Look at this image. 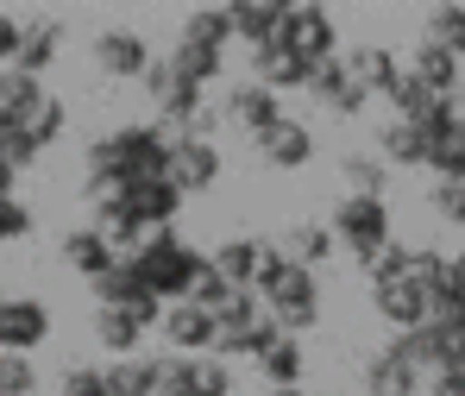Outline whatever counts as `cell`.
<instances>
[{
    "mask_svg": "<svg viewBox=\"0 0 465 396\" xmlns=\"http://www.w3.org/2000/svg\"><path fill=\"white\" fill-rule=\"evenodd\" d=\"M38 391V371H32V359H19V352H0V396H32Z\"/></svg>",
    "mask_w": 465,
    "mask_h": 396,
    "instance_id": "cell-42",
    "label": "cell"
},
{
    "mask_svg": "<svg viewBox=\"0 0 465 396\" xmlns=\"http://www.w3.org/2000/svg\"><path fill=\"white\" fill-rule=\"evenodd\" d=\"M163 176L176 183L183 202L202 195V189H214L221 183V145H208V139H170V170Z\"/></svg>",
    "mask_w": 465,
    "mask_h": 396,
    "instance_id": "cell-9",
    "label": "cell"
},
{
    "mask_svg": "<svg viewBox=\"0 0 465 396\" xmlns=\"http://www.w3.org/2000/svg\"><path fill=\"white\" fill-rule=\"evenodd\" d=\"M384 101H390V107H396V120H409V126H415V120H421V114H428V107L440 101V94H428L421 82H415V76H409V70H402V76H396V88H390Z\"/></svg>",
    "mask_w": 465,
    "mask_h": 396,
    "instance_id": "cell-38",
    "label": "cell"
},
{
    "mask_svg": "<svg viewBox=\"0 0 465 396\" xmlns=\"http://www.w3.org/2000/svg\"><path fill=\"white\" fill-rule=\"evenodd\" d=\"M64 396H126L120 365H70L64 371Z\"/></svg>",
    "mask_w": 465,
    "mask_h": 396,
    "instance_id": "cell-34",
    "label": "cell"
},
{
    "mask_svg": "<svg viewBox=\"0 0 465 396\" xmlns=\"http://www.w3.org/2000/svg\"><path fill=\"white\" fill-rule=\"evenodd\" d=\"M126 264L139 271V283H145L157 302L170 309V302H189V290H195V277H202L208 252H195L189 239L176 233V227H163V233H145V239H139V252H133Z\"/></svg>",
    "mask_w": 465,
    "mask_h": 396,
    "instance_id": "cell-2",
    "label": "cell"
},
{
    "mask_svg": "<svg viewBox=\"0 0 465 396\" xmlns=\"http://www.w3.org/2000/svg\"><path fill=\"white\" fill-rule=\"evenodd\" d=\"M378 158H384V163H402V170H428V139H421V126L390 120L384 133H378Z\"/></svg>",
    "mask_w": 465,
    "mask_h": 396,
    "instance_id": "cell-27",
    "label": "cell"
},
{
    "mask_svg": "<svg viewBox=\"0 0 465 396\" xmlns=\"http://www.w3.org/2000/svg\"><path fill=\"white\" fill-rule=\"evenodd\" d=\"M264 396H309V391H264Z\"/></svg>",
    "mask_w": 465,
    "mask_h": 396,
    "instance_id": "cell-51",
    "label": "cell"
},
{
    "mask_svg": "<svg viewBox=\"0 0 465 396\" xmlns=\"http://www.w3.org/2000/svg\"><path fill=\"white\" fill-rule=\"evenodd\" d=\"M157 333L170 340V352H176V359H202V352L214 346V333H221V327H214L208 309H195V302H170L163 321H157Z\"/></svg>",
    "mask_w": 465,
    "mask_h": 396,
    "instance_id": "cell-13",
    "label": "cell"
},
{
    "mask_svg": "<svg viewBox=\"0 0 465 396\" xmlns=\"http://www.w3.org/2000/svg\"><path fill=\"white\" fill-rule=\"evenodd\" d=\"M139 296H152V290L139 283V271H133L126 258H114V271L94 277V302H101V309H133Z\"/></svg>",
    "mask_w": 465,
    "mask_h": 396,
    "instance_id": "cell-30",
    "label": "cell"
},
{
    "mask_svg": "<svg viewBox=\"0 0 465 396\" xmlns=\"http://www.w3.org/2000/svg\"><path fill=\"white\" fill-rule=\"evenodd\" d=\"M365 396H371V391H365Z\"/></svg>",
    "mask_w": 465,
    "mask_h": 396,
    "instance_id": "cell-53",
    "label": "cell"
},
{
    "mask_svg": "<svg viewBox=\"0 0 465 396\" xmlns=\"http://www.w3.org/2000/svg\"><path fill=\"white\" fill-rule=\"evenodd\" d=\"M277 45L302 51L309 64H327V57H340V32H333V13H327V6H283Z\"/></svg>",
    "mask_w": 465,
    "mask_h": 396,
    "instance_id": "cell-5",
    "label": "cell"
},
{
    "mask_svg": "<svg viewBox=\"0 0 465 396\" xmlns=\"http://www.w3.org/2000/svg\"><path fill=\"white\" fill-rule=\"evenodd\" d=\"M163 64H170V76L183 82V88H202V94H208V82L227 76V51H208V45H183V38H176V51H170Z\"/></svg>",
    "mask_w": 465,
    "mask_h": 396,
    "instance_id": "cell-23",
    "label": "cell"
},
{
    "mask_svg": "<svg viewBox=\"0 0 465 396\" xmlns=\"http://www.w3.org/2000/svg\"><path fill=\"white\" fill-rule=\"evenodd\" d=\"M64 126H70V114H64V101L51 94V101H45V107L32 114V126H25V133H32V145L45 152V145H57V133H64Z\"/></svg>",
    "mask_w": 465,
    "mask_h": 396,
    "instance_id": "cell-43",
    "label": "cell"
},
{
    "mask_svg": "<svg viewBox=\"0 0 465 396\" xmlns=\"http://www.w3.org/2000/svg\"><path fill=\"white\" fill-rule=\"evenodd\" d=\"M460 333H465V315H460Z\"/></svg>",
    "mask_w": 465,
    "mask_h": 396,
    "instance_id": "cell-52",
    "label": "cell"
},
{
    "mask_svg": "<svg viewBox=\"0 0 465 396\" xmlns=\"http://www.w3.org/2000/svg\"><path fill=\"white\" fill-rule=\"evenodd\" d=\"M421 38H428V45H440L447 57H460V64H465V6H434Z\"/></svg>",
    "mask_w": 465,
    "mask_h": 396,
    "instance_id": "cell-35",
    "label": "cell"
},
{
    "mask_svg": "<svg viewBox=\"0 0 465 396\" xmlns=\"http://www.w3.org/2000/svg\"><path fill=\"white\" fill-rule=\"evenodd\" d=\"M163 170H170V133L139 120V126H114L88 145V183L82 189H88V202H107L145 176H163Z\"/></svg>",
    "mask_w": 465,
    "mask_h": 396,
    "instance_id": "cell-1",
    "label": "cell"
},
{
    "mask_svg": "<svg viewBox=\"0 0 465 396\" xmlns=\"http://www.w3.org/2000/svg\"><path fill=\"white\" fill-rule=\"evenodd\" d=\"M365 391L371 396H428V371L390 340L384 352H371V365H365Z\"/></svg>",
    "mask_w": 465,
    "mask_h": 396,
    "instance_id": "cell-10",
    "label": "cell"
},
{
    "mask_svg": "<svg viewBox=\"0 0 465 396\" xmlns=\"http://www.w3.org/2000/svg\"><path fill=\"white\" fill-rule=\"evenodd\" d=\"M359 271L371 277V290H378V283H396V277H409V245H402V239H390L384 252H371Z\"/></svg>",
    "mask_w": 465,
    "mask_h": 396,
    "instance_id": "cell-40",
    "label": "cell"
},
{
    "mask_svg": "<svg viewBox=\"0 0 465 396\" xmlns=\"http://www.w3.org/2000/svg\"><path fill=\"white\" fill-rule=\"evenodd\" d=\"M346 189L352 195H365V202H384V189H390V163L378 158V152H346Z\"/></svg>",
    "mask_w": 465,
    "mask_h": 396,
    "instance_id": "cell-32",
    "label": "cell"
},
{
    "mask_svg": "<svg viewBox=\"0 0 465 396\" xmlns=\"http://www.w3.org/2000/svg\"><path fill=\"white\" fill-rule=\"evenodd\" d=\"M51 340V309L38 296H0V352L32 359V346Z\"/></svg>",
    "mask_w": 465,
    "mask_h": 396,
    "instance_id": "cell-6",
    "label": "cell"
},
{
    "mask_svg": "<svg viewBox=\"0 0 465 396\" xmlns=\"http://www.w3.org/2000/svg\"><path fill=\"white\" fill-rule=\"evenodd\" d=\"M227 38H232V13H227V6H195V13L183 19V45L227 51Z\"/></svg>",
    "mask_w": 465,
    "mask_h": 396,
    "instance_id": "cell-33",
    "label": "cell"
},
{
    "mask_svg": "<svg viewBox=\"0 0 465 396\" xmlns=\"http://www.w3.org/2000/svg\"><path fill=\"white\" fill-rule=\"evenodd\" d=\"M221 114H227L232 126H245V133H264L271 120H283V101L271 88H258V82H239V88H227Z\"/></svg>",
    "mask_w": 465,
    "mask_h": 396,
    "instance_id": "cell-20",
    "label": "cell"
},
{
    "mask_svg": "<svg viewBox=\"0 0 465 396\" xmlns=\"http://www.w3.org/2000/svg\"><path fill=\"white\" fill-rule=\"evenodd\" d=\"M57 51H64V19H32L25 32H19V51H13V70L19 76H38L57 64Z\"/></svg>",
    "mask_w": 465,
    "mask_h": 396,
    "instance_id": "cell-18",
    "label": "cell"
},
{
    "mask_svg": "<svg viewBox=\"0 0 465 396\" xmlns=\"http://www.w3.org/2000/svg\"><path fill=\"white\" fill-rule=\"evenodd\" d=\"M447 264H453V277H460V290H465V252H460V258H447Z\"/></svg>",
    "mask_w": 465,
    "mask_h": 396,
    "instance_id": "cell-50",
    "label": "cell"
},
{
    "mask_svg": "<svg viewBox=\"0 0 465 396\" xmlns=\"http://www.w3.org/2000/svg\"><path fill=\"white\" fill-rule=\"evenodd\" d=\"M120 384H126V396H157L163 391V359H157V352L120 359Z\"/></svg>",
    "mask_w": 465,
    "mask_h": 396,
    "instance_id": "cell-36",
    "label": "cell"
},
{
    "mask_svg": "<svg viewBox=\"0 0 465 396\" xmlns=\"http://www.w3.org/2000/svg\"><path fill=\"white\" fill-rule=\"evenodd\" d=\"M428 396H465V359L447 365V371H434V378H428Z\"/></svg>",
    "mask_w": 465,
    "mask_h": 396,
    "instance_id": "cell-48",
    "label": "cell"
},
{
    "mask_svg": "<svg viewBox=\"0 0 465 396\" xmlns=\"http://www.w3.org/2000/svg\"><path fill=\"white\" fill-rule=\"evenodd\" d=\"M428 170H434L440 183H465V126L428 145Z\"/></svg>",
    "mask_w": 465,
    "mask_h": 396,
    "instance_id": "cell-37",
    "label": "cell"
},
{
    "mask_svg": "<svg viewBox=\"0 0 465 396\" xmlns=\"http://www.w3.org/2000/svg\"><path fill=\"white\" fill-rule=\"evenodd\" d=\"M25 233H32V208L25 202H0V245H13Z\"/></svg>",
    "mask_w": 465,
    "mask_h": 396,
    "instance_id": "cell-46",
    "label": "cell"
},
{
    "mask_svg": "<svg viewBox=\"0 0 465 396\" xmlns=\"http://www.w3.org/2000/svg\"><path fill=\"white\" fill-rule=\"evenodd\" d=\"M428 208H434L447 227H465V183H440V176H434V189H428Z\"/></svg>",
    "mask_w": 465,
    "mask_h": 396,
    "instance_id": "cell-44",
    "label": "cell"
},
{
    "mask_svg": "<svg viewBox=\"0 0 465 396\" xmlns=\"http://www.w3.org/2000/svg\"><path fill=\"white\" fill-rule=\"evenodd\" d=\"M314 64L302 51H290V45H258L252 51V82L258 88H271V94H283V88H309Z\"/></svg>",
    "mask_w": 465,
    "mask_h": 396,
    "instance_id": "cell-16",
    "label": "cell"
},
{
    "mask_svg": "<svg viewBox=\"0 0 465 396\" xmlns=\"http://www.w3.org/2000/svg\"><path fill=\"white\" fill-rule=\"evenodd\" d=\"M258 258H264V245H258V239H227V245H221L208 264L227 277L232 290H252V277H258Z\"/></svg>",
    "mask_w": 465,
    "mask_h": 396,
    "instance_id": "cell-31",
    "label": "cell"
},
{
    "mask_svg": "<svg viewBox=\"0 0 465 396\" xmlns=\"http://www.w3.org/2000/svg\"><path fill=\"white\" fill-rule=\"evenodd\" d=\"M252 365H258V378H264L271 391H302V378H309V352H302V340H277V346H264Z\"/></svg>",
    "mask_w": 465,
    "mask_h": 396,
    "instance_id": "cell-22",
    "label": "cell"
},
{
    "mask_svg": "<svg viewBox=\"0 0 465 396\" xmlns=\"http://www.w3.org/2000/svg\"><path fill=\"white\" fill-rule=\"evenodd\" d=\"M139 88H145L152 101H163V94L176 88V76H170V64H163V57H152V64H145V76H139Z\"/></svg>",
    "mask_w": 465,
    "mask_h": 396,
    "instance_id": "cell-47",
    "label": "cell"
},
{
    "mask_svg": "<svg viewBox=\"0 0 465 396\" xmlns=\"http://www.w3.org/2000/svg\"><path fill=\"white\" fill-rule=\"evenodd\" d=\"M396 346L434 378V371H447V365H460L465 359V333H460V321H421L415 333H396Z\"/></svg>",
    "mask_w": 465,
    "mask_h": 396,
    "instance_id": "cell-8",
    "label": "cell"
},
{
    "mask_svg": "<svg viewBox=\"0 0 465 396\" xmlns=\"http://www.w3.org/2000/svg\"><path fill=\"white\" fill-rule=\"evenodd\" d=\"M258 302H264V315L277 321V333H283V340H296V333H309L314 321H321V283H314V271H296V264H290V271H283V283H277V290H264Z\"/></svg>",
    "mask_w": 465,
    "mask_h": 396,
    "instance_id": "cell-4",
    "label": "cell"
},
{
    "mask_svg": "<svg viewBox=\"0 0 465 396\" xmlns=\"http://www.w3.org/2000/svg\"><path fill=\"white\" fill-rule=\"evenodd\" d=\"M371 309H378L396 333H415V327L428 321V290L409 283V277H396V283H378V290H371Z\"/></svg>",
    "mask_w": 465,
    "mask_h": 396,
    "instance_id": "cell-17",
    "label": "cell"
},
{
    "mask_svg": "<svg viewBox=\"0 0 465 396\" xmlns=\"http://www.w3.org/2000/svg\"><path fill=\"white\" fill-rule=\"evenodd\" d=\"M157 396H232V371L214 352H202V359L163 352V391Z\"/></svg>",
    "mask_w": 465,
    "mask_h": 396,
    "instance_id": "cell-7",
    "label": "cell"
},
{
    "mask_svg": "<svg viewBox=\"0 0 465 396\" xmlns=\"http://www.w3.org/2000/svg\"><path fill=\"white\" fill-rule=\"evenodd\" d=\"M252 152L271 163V170H302V163L314 158V133L302 126V120H271L264 133H252Z\"/></svg>",
    "mask_w": 465,
    "mask_h": 396,
    "instance_id": "cell-12",
    "label": "cell"
},
{
    "mask_svg": "<svg viewBox=\"0 0 465 396\" xmlns=\"http://www.w3.org/2000/svg\"><path fill=\"white\" fill-rule=\"evenodd\" d=\"M340 64H346V76L359 82L365 94H390V88H396V76H402L396 51H384V45H359V51H346Z\"/></svg>",
    "mask_w": 465,
    "mask_h": 396,
    "instance_id": "cell-21",
    "label": "cell"
},
{
    "mask_svg": "<svg viewBox=\"0 0 465 396\" xmlns=\"http://www.w3.org/2000/svg\"><path fill=\"white\" fill-rule=\"evenodd\" d=\"M94 340H101L114 359H133L139 340H145V327L133 321V309H94Z\"/></svg>",
    "mask_w": 465,
    "mask_h": 396,
    "instance_id": "cell-29",
    "label": "cell"
},
{
    "mask_svg": "<svg viewBox=\"0 0 465 396\" xmlns=\"http://www.w3.org/2000/svg\"><path fill=\"white\" fill-rule=\"evenodd\" d=\"M327 233H333V245H346V252L365 264L371 252H384V245H390V208H384V202H365V195H346V202L333 208Z\"/></svg>",
    "mask_w": 465,
    "mask_h": 396,
    "instance_id": "cell-3",
    "label": "cell"
},
{
    "mask_svg": "<svg viewBox=\"0 0 465 396\" xmlns=\"http://www.w3.org/2000/svg\"><path fill=\"white\" fill-rule=\"evenodd\" d=\"M64 258H70V264H76L82 277L94 283L101 271H114V258H120V252H114L107 239L94 233V227H76V233H64Z\"/></svg>",
    "mask_w": 465,
    "mask_h": 396,
    "instance_id": "cell-28",
    "label": "cell"
},
{
    "mask_svg": "<svg viewBox=\"0 0 465 396\" xmlns=\"http://www.w3.org/2000/svg\"><path fill=\"white\" fill-rule=\"evenodd\" d=\"M277 252H283L296 271H314V264H327V258H333V233H327L321 221H296L290 233L277 239Z\"/></svg>",
    "mask_w": 465,
    "mask_h": 396,
    "instance_id": "cell-25",
    "label": "cell"
},
{
    "mask_svg": "<svg viewBox=\"0 0 465 396\" xmlns=\"http://www.w3.org/2000/svg\"><path fill=\"white\" fill-rule=\"evenodd\" d=\"M227 13H232V38H245L252 51H258V45H277L283 6H271V0H239V6H227Z\"/></svg>",
    "mask_w": 465,
    "mask_h": 396,
    "instance_id": "cell-26",
    "label": "cell"
},
{
    "mask_svg": "<svg viewBox=\"0 0 465 396\" xmlns=\"http://www.w3.org/2000/svg\"><path fill=\"white\" fill-rule=\"evenodd\" d=\"M120 195H126L139 233H163V227H176V214H183V195H176L170 176H145V183H133V189H120Z\"/></svg>",
    "mask_w": 465,
    "mask_h": 396,
    "instance_id": "cell-14",
    "label": "cell"
},
{
    "mask_svg": "<svg viewBox=\"0 0 465 396\" xmlns=\"http://www.w3.org/2000/svg\"><path fill=\"white\" fill-rule=\"evenodd\" d=\"M51 101V88L38 76H19V70H0V120L13 126H32V114Z\"/></svg>",
    "mask_w": 465,
    "mask_h": 396,
    "instance_id": "cell-24",
    "label": "cell"
},
{
    "mask_svg": "<svg viewBox=\"0 0 465 396\" xmlns=\"http://www.w3.org/2000/svg\"><path fill=\"white\" fill-rule=\"evenodd\" d=\"M227 296H232V283L221 277V271H214V264H202V277H195V290H189V302L214 315V309H227Z\"/></svg>",
    "mask_w": 465,
    "mask_h": 396,
    "instance_id": "cell-45",
    "label": "cell"
},
{
    "mask_svg": "<svg viewBox=\"0 0 465 396\" xmlns=\"http://www.w3.org/2000/svg\"><path fill=\"white\" fill-rule=\"evenodd\" d=\"M19 32H25V19H13V13H0V70H13V51H19Z\"/></svg>",
    "mask_w": 465,
    "mask_h": 396,
    "instance_id": "cell-49",
    "label": "cell"
},
{
    "mask_svg": "<svg viewBox=\"0 0 465 396\" xmlns=\"http://www.w3.org/2000/svg\"><path fill=\"white\" fill-rule=\"evenodd\" d=\"M38 163V145H32V133L25 126H13V120H0V170H32Z\"/></svg>",
    "mask_w": 465,
    "mask_h": 396,
    "instance_id": "cell-39",
    "label": "cell"
},
{
    "mask_svg": "<svg viewBox=\"0 0 465 396\" xmlns=\"http://www.w3.org/2000/svg\"><path fill=\"white\" fill-rule=\"evenodd\" d=\"M402 70H409V76L421 82V88H428V94H440V101H453V94H460V57H447V51H440V45H428V38H421V45H415V51H409V64H402Z\"/></svg>",
    "mask_w": 465,
    "mask_h": 396,
    "instance_id": "cell-19",
    "label": "cell"
},
{
    "mask_svg": "<svg viewBox=\"0 0 465 396\" xmlns=\"http://www.w3.org/2000/svg\"><path fill=\"white\" fill-rule=\"evenodd\" d=\"M94 64H101L107 76H120V82H139L145 64H152V45H145L133 25H101V32H94Z\"/></svg>",
    "mask_w": 465,
    "mask_h": 396,
    "instance_id": "cell-11",
    "label": "cell"
},
{
    "mask_svg": "<svg viewBox=\"0 0 465 396\" xmlns=\"http://www.w3.org/2000/svg\"><path fill=\"white\" fill-rule=\"evenodd\" d=\"M309 94L321 101V107H327V114H340V120H359V114H365V101H371V94H365L359 82L346 76V64H340V57H327V64H314V76H309Z\"/></svg>",
    "mask_w": 465,
    "mask_h": 396,
    "instance_id": "cell-15",
    "label": "cell"
},
{
    "mask_svg": "<svg viewBox=\"0 0 465 396\" xmlns=\"http://www.w3.org/2000/svg\"><path fill=\"white\" fill-rule=\"evenodd\" d=\"M258 321H264V302H258L252 290H232V296H227V309H214V327H221V333L258 327Z\"/></svg>",
    "mask_w": 465,
    "mask_h": 396,
    "instance_id": "cell-41",
    "label": "cell"
}]
</instances>
